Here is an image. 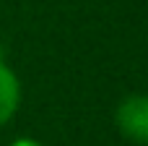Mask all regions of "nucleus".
Here are the masks:
<instances>
[{"label":"nucleus","mask_w":148,"mask_h":146,"mask_svg":"<svg viewBox=\"0 0 148 146\" xmlns=\"http://www.w3.org/2000/svg\"><path fill=\"white\" fill-rule=\"evenodd\" d=\"M10 146H42L39 141H34V138H16Z\"/></svg>","instance_id":"nucleus-3"},{"label":"nucleus","mask_w":148,"mask_h":146,"mask_svg":"<svg viewBox=\"0 0 148 146\" xmlns=\"http://www.w3.org/2000/svg\"><path fill=\"white\" fill-rule=\"evenodd\" d=\"M18 104H21V81L0 57V128L16 115Z\"/></svg>","instance_id":"nucleus-2"},{"label":"nucleus","mask_w":148,"mask_h":146,"mask_svg":"<svg viewBox=\"0 0 148 146\" xmlns=\"http://www.w3.org/2000/svg\"><path fill=\"white\" fill-rule=\"evenodd\" d=\"M117 128L125 138L148 146V94H130L117 104Z\"/></svg>","instance_id":"nucleus-1"}]
</instances>
